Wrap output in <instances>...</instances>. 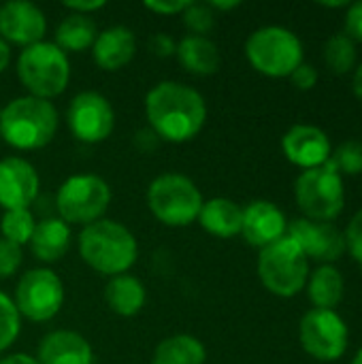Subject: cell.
I'll list each match as a JSON object with an SVG mask.
<instances>
[{"instance_id":"6da1fadb","label":"cell","mask_w":362,"mask_h":364,"mask_svg":"<svg viewBox=\"0 0 362 364\" xmlns=\"http://www.w3.org/2000/svg\"><path fill=\"white\" fill-rule=\"evenodd\" d=\"M149 130L169 143L192 141L207 122L203 94L179 81H160L145 96Z\"/></svg>"},{"instance_id":"7a4b0ae2","label":"cell","mask_w":362,"mask_h":364,"mask_svg":"<svg viewBox=\"0 0 362 364\" xmlns=\"http://www.w3.org/2000/svg\"><path fill=\"white\" fill-rule=\"evenodd\" d=\"M79 256L96 273L115 277L132 269L139 256V245L124 224L98 220L83 226L79 235Z\"/></svg>"},{"instance_id":"3957f363","label":"cell","mask_w":362,"mask_h":364,"mask_svg":"<svg viewBox=\"0 0 362 364\" xmlns=\"http://www.w3.org/2000/svg\"><path fill=\"white\" fill-rule=\"evenodd\" d=\"M58 130V111L53 102L36 96L13 98L0 113V136L6 145L32 151L49 145Z\"/></svg>"},{"instance_id":"277c9868","label":"cell","mask_w":362,"mask_h":364,"mask_svg":"<svg viewBox=\"0 0 362 364\" xmlns=\"http://www.w3.org/2000/svg\"><path fill=\"white\" fill-rule=\"evenodd\" d=\"M245 58L254 70L265 77H290L303 62L301 38L284 26H262L245 41Z\"/></svg>"},{"instance_id":"5b68a950","label":"cell","mask_w":362,"mask_h":364,"mask_svg":"<svg viewBox=\"0 0 362 364\" xmlns=\"http://www.w3.org/2000/svg\"><path fill=\"white\" fill-rule=\"evenodd\" d=\"M17 77L30 96L45 100L60 96L70 79L68 55L55 43L30 45L17 58Z\"/></svg>"},{"instance_id":"8992f818","label":"cell","mask_w":362,"mask_h":364,"mask_svg":"<svg viewBox=\"0 0 362 364\" xmlns=\"http://www.w3.org/2000/svg\"><path fill=\"white\" fill-rule=\"evenodd\" d=\"M258 277L271 294L280 299H292L307 286L309 260L286 235L260 250Z\"/></svg>"},{"instance_id":"52a82bcc","label":"cell","mask_w":362,"mask_h":364,"mask_svg":"<svg viewBox=\"0 0 362 364\" xmlns=\"http://www.w3.org/2000/svg\"><path fill=\"white\" fill-rule=\"evenodd\" d=\"M203 203L196 183L181 173L158 175L147 188V207L164 226L181 228L192 224L198 218Z\"/></svg>"},{"instance_id":"ba28073f","label":"cell","mask_w":362,"mask_h":364,"mask_svg":"<svg viewBox=\"0 0 362 364\" xmlns=\"http://www.w3.org/2000/svg\"><path fill=\"white\" fill-rule=\"evenodd\" d=\"M294 200L303 215L314 222H333L346 207L344 177L331 160L324 166L303 171L294 181Z\"/></svg>"},{"instance_id":"9c48e42d","label":"cell","mask_w":362,"mask_h":364,"mask_svg":"<svg viewBox=\"0 0 362 364\" xmlns=\"http://www.w3.org/2000/svg\"><path fill=\"white\" fill-rule=\"evenodd\" d=\"M111 203V188L98 175H73L68 177L55 194V207L60 220L70 224H94L102 220Z\"/></svg>"},{"instance_id":"30bf717a","label":"cell","mask_w":362,"mask_h":364,"mask_svg":"<svg viewBox=\"0 0 362 364\" xmlns=\"http://www.w3.org/2000/svg\"><path fill=\"white\" fill-rule=\"evenodd\" d=\"M13 305L19 316L32 322H47L64 305V284L51 269H32L19 277Z\"/></svg>"},{"instance_id":"8fae6325","label":"cell","mask_w":362,"mask_h":364,"mask_svg":"<svg viewBox=\"0 0 362 364\" xmlns=\"http://www.w3.org/2000/svg\"><path fill=\"white\" fill-rule=\"evenodd\" d=\"M299 339L312 358L320 363H335L348 352L350 331L335 309H309L301 320Z\"/></svg>"},{"instance_id":"7c38bea8","label":"cell","mask_w":362,"mask_h":364,"mask_svg":"<svg viewBox=\"0 0 362 364\" xmlns=\"http://www.w3.org/2000/svg\"><path fill=\"white\" fill-rule=\"evenodd\" d=\"M66 122L73 136L81 143L96 145L111 136L115 128V111L98 92H79L66 111Z\"/></svg>"},{"instance_id":"4fadbf2b","label":"cell","mask_w":362,"mask_h":364,"mask_svg":"<svg viewBox=\"0 0 362 364\" xmlns=\"http://www.w3.org/2000/svg\"><path fill=\"white\" fill-rule=\"evenodd\" d=\"M307 256L320 264H333L346 256L344 232L333 222H314L307 218H297L288 224L286 232Z\"/></svg>"},{"instance_id":"5bb4252c","label":"cell","mask_w":362,"mask_h":364,"mask_svg":"<svg viewBox=\"0 0 362 364\" xmlns=\"http://www.w3.org/2000/svg\"><path fill=\"white\" fill-rule=\"evenodd\" d=\"M47 32L45 13L28 0H11L0 6V38L23 49L43 41Z\"/></svg>"},{"instance_id":"9a60e30c","label":"cell","mask_w":362,"mask_h":364,"mask_svg":"<svg viewBox=\"0 0 362 364\" xmlns=\"http://www.w3.org/2000/svg\"><path fill=\"white\" fill-rule=\"evenodd\" d=\"M282 151L294 166L309 171L324 166L333 156L329 134L312 124H297L282 136Z\"/></svg>"},{"instance_id":"2e32d148","label":"cell","mask_w":362,"mask_h":364,"mask_svg":"<svg viewBox=\"0 0 362 364\" xmlns=\"http://www.w3.org/2000/svg\"><path fill=\"white\" fill-rule=\"evenodd\" d=\"M41 188L36 168L19 158L9 156L0 160V207L9 209H30Z\"/></svg>"},{"instance_id":"e0dca14e","label":"cell","mask_w":362,"mask_h":364,"mask_svg":"<svg viewBox=\"0 0 362 364\" xmlns=\"http://www.w3.org/2000/svg\"><path fill=\"white\" fill-rule=\"evenodd\" d=\"M288 232L286 213L271 200H252L243 207V224L241 235L252 247H267Z\"/></svg>"},{"instance_id":"ac0fdd59","label":"cell","mask_w":362,"mask_h":364,"mask_svg":"<svg viewBox=\"0 0 362 364\" xmlns=\"http://www.w3.org/2000/svg\"><path fill=\"white\" fill-rule=\"evenodd\" d=\"M38 364H92L94 352L87 339L75 331L47 333L38 346Z\"/></svg>"},{"instance_id":"d6986e66","label":"cell","mask_w":362,"mask_h":364,"mask_svg":"<svg viewBox=\"0 0 362 364\" xmlns=\"http://www.w3.org/2000/svg\"><path fill=\"white\" fill-rule=\"evenodd\" d=\"M134 53H137V36L126 26H111L98 32L92 45V55L96 66L109 73L126 66L134 58Z\"/></svg>"},{"instance_id":"ffe728a7","label":"cell","mask_w":362,"mask_h":364,"mask_svg":"<svg viewBox=\"0 0 362 364\" xmlns=\"http://www.w3.org/2000/svg\"><path fill=\"white\" fill-rule=\"evenodd\" d=\"M203 230L218 239H233L241 235V224H243V209L230 200V198H211L205 200L201 207V213L196 218Z\"/></svg>"},{"instance_id":"44dd1931","label":"cell","mask_w":362,"mask_h":364,"mask_svg":"<svg viewBox=\"0 0 362 364\" xmlns=\"http://www.w3.org/2000/svg\"><path fill=\"white\" fill-rule=\"evenodd\" d=\"M28 245L41 262H58L70 247V226L60 218H47L36 224Z\"/></svg>"},{"instance_id":"7402d4cb","label":"cell","mask_w":362,"mask_h":364,"mask_svg":"<svg viewBox=\"0 0 362 364\" xmlns=\"http://www.w3.org/2000/svg\"><path fill=\"white\" fill-rule=\"evenodd\" d=\"M175 55L188 73L198 77L218 73L222 62L218 45L207 36H194V34H188L177 43Z\"/></svg>"},{"instance_id":"603a6c76","label":"cell","mask_w":362,"mask_h":364,"mask_svg":"<svg viewBox=\"0 0 362 364\" xmlns=\"http://www.w3.org/2000/svg\"><path fill=\"white\" fill-rule=\"evenodd\" d=\"M145 299H147V292H145L143 282L128 273L111 277L105 288V301L109 309L122 318L137 316L143 309Z\"/></svg>"},{"instance_id":"cb8c5ba5","label":"cell","mask_w":362,"mask_h":364,"mask_svg":"<svg viewBox=\"0 0 362 364\" xmlns=\"http://www.w3.org/2000/svg\"><path fill=\"white\" fill-rule=\"evenodd\" d=\"M344 292L346 282L335 264H320L316 271H309L307 294L314 309H335L344 301Z\"/></svg>"},{"instance_id":"d4e9b609","label":"cell","mask_w":362,"mask_h":364,"mask_svg":"<svg viewBox=\"0 0 362 364\" xmlns=\"http://www.w3.org/2000/svg\"><path fill=\"white\" fill-rule=\"evenodd\" d=\"M207 350L192 335H173L162 339L156 350L151 364H205Z\"/></svg>"},{"instance_id":"484cf974","label":"cell","mask_w":362,"mask_h":364,"mask_svg":"<svg viewBox=\"0 0 362 364\" xmlns=\"http://www.w3.org/2000/svg\"><path fill=\"white\" fill-rule=\"evenodd\" d=\"M96 36H98V30L90 15L70 13L60 21V26L55 30V45L64 53L66 51H85L87 47L94 45Z\"/></svg>"},{"instance_id":"4316f807","label":"cell","mask_w":362,"mask_h":364,"mask_svg":"<svg viewBox=\"0 0 362 364\" xmlns=\"http://www.w3.org/2000/svg\"><path fill=\"white\" fill-rule=\"evenodd\" d=\"M356 60H358L356 43L346 32H337L326 41V45H324V62H326V68L331 73L348 75V73H352L356 68Z\"/></svg>"},{"instance_id":"83f0119b","label":"cell","mask_w":362,"mask_h":364,"mask_svg":"<svg viewBox=\"0 0 362 364\" xmlns=\"http://www.w3.org/2000/svg\"><path fill=\"white\" fill-rule=\"evenodd\" d=\"M34 228H36V222H34V215L30 209H9V211H4V215L0 220L2 239L15 243L19 247L30 243Z\"/></svg>"},{"instance_id":"f1b7e54d","label":"cell","mask_w":362,"mask_h":364,"mask_svg":"<svg viewBox=\"0 0 362 364\" xmlns=\"http://www.w3.org/2000/svg\"><path fill=\"white\" fill-rule=\"evenodd\" d=\"M331 164L339 175H361L362 173V143L361 141H346L341 143L333 156Z\"/></svg>"},{"instance_id":"f546056e","label":"cell","mask_w":362,"mask_h":364,"mask_svg":"<svg viewBox=\"0 0 362 364\" xmlns=\"http://www.w3.org/2000/svg\"><path fill=\"white\" fill-rule=\"evenodd\" d=\"M19 331H21V320L13 305V299L0 292V352L13 346Z\"/></svg>"},{"instance_id":"4dcf8cb0","label":"cell","mask_w":362,"mask_h":364,"mask_svg":"<svg viewBox=\"0 0 362 364\" xmlns=\"http://www.w3.org/2000/svg\"><path fill=\"white\" fill-rule=\"evenodd\" d=\"M183 26L194 34V36H205L207 32H211V28L215 26V15L209 9V4H201V2H190L188 9L181 13Z\"/></svg>"},{"instance_id":"1f68e13d","label":"cell","mask_w":362,"mask_h":364,"mask_svg":"<svg viewBox=\"0 0 362 364\" xmlns=\"http://www.w3.org/2000/svg\"><path fill=\"white\" fill-rule=\"evenodd\" d=\"M21 247L0 237V279L11 277L21 267Z\"/></svg>"},{"instance_id":"d6a6232c","label":"cell","mask_w":362,"mask_h":364,"mask_svg":"<svg viewBox=\"0 0 362 364\" xmlns=\"http://www.w3.org/2000/svg\"><path fill=\"white\" fill-rule=\"evenodd\" d=\"M344 239H346V250L362 267V209H358L352 215V220L348 222V226L344 230Z\"/></svg>"},{"instance_id":"836d02e7","label":"cell","mask_w":362,"mask_h":364,"mask_svg":"<svg viewBox=\"0 0 362 364\" xmlns=\"http://www.w3.org/2000/svg\"><path fill=\"white\" fill-rule=\"evenodd\" d=\"M290 81H292V85H294L297 90L309 92V90H314L316 83H318V70H316V66L303 62V64L290 75Z\"/></svg>"},{"instance_id":"e575fe53","label":"cell","mask_w":362,"mask_h":364,"mask_svg":"<svg viewBox=\"0 0 362 364\" xmlns=\"http://www.w3.org/2000/svg\"><path fill=\"white\" fill-rule=\"evenodd\" d=\"M354 43H362V0L354 2L346 11V30H344Z\"/></svg>"},{"instance_id":"d590c367","label":"cell","mask_w":362,"mask_h":364,"mask_svg":"<svg viewBox=\"0 0 362 364\" xmlns=\"http://www.w3.org/2000/svg\"><path fill=\"white\" fill-rule=\"evenodd\" d=\"M149 49L160 55V58H169V55H175L177 51V43L169 36V34H154L149 38Z\"/></svg>"},{"instance_id":"8d00e7d4","label":"cell","mask_w":362,"mask_h":364,"mask_svg":"<svg viewBox=\"0 0 362 364\" xmlns=\"http://www.w3.org/2000/svg\"><path fill=\"white\" fill-rule=\"evenodd\" d=\"M192 0H186V2H162V0H156V2H145V9L151 11V13H158V15H181L188 4Z\"/></svg>"},{"instance_id":"74e56055","label":"cell","mask_w":362,"mask_h":364,"mask_svg":"<svg viewBox=\"0 0 362 364\" xmlns=\"http://www.w3.org/2000/svg\"><path fill=\"white\" fill-rule=\"evenodd\" d=\"M105 4V0H64V6L77 15H90L94 11H100Z\"/></svg>"},{"instance_id":"f35d334b","label":"cell","mask_w":362,"mask_h":364,"mask_svg":"<svg viewBox=\"0 0 362 364\" xmlns=\"http://www.w3.org/2000/svg\"><path fill=\"white\" fill-rule=\"evenodd\" d=\"M0 364H38L36 356H30V354H11V356H4Z\"/></svg>"},{"instance_id":"ab89813d","label":"cell","mask_w":362,"mask_h":364,"mask_svg":"<svg viewBox=\"0 0 362 364\" xmlns=\"http://www.w3.org/2000/svg\"><path fill=\"white\" fill-rule=\"evenodd\" d=\"M211 11H230V9H237L241 6L239 0H230V2H220V0H213V2H207Z\"/></svg>"},{"instance_id":"60d3db41","label":"cell","mask_w":362,"mask_h":364,"mask_svg":"<svg viewBox=\"0 0 362 364\" xmlns=\"http://www.w3.org/2000/svg\"><path fill=\"white\" fill-rule=\"evenodd\" d=\"M352 90H354V94H356V98L362 100V62L361 66H356L354 68V79H352Z\"/></svg>"},{"instance_id":"b9f144b4","label":"cell","mask_w":362,"mask_h":364,"mask_svg":"<svg viewBox=\"0 0 362 364\" xmlns=\"http://www.w3.org/2000/svg\"><path fill=\"white\" fill-rule=\"evenodd\" d=\"M9 60H11V49H9V45L0 38V73L9 66Z\"/></svg>"},{"instance_id":"7bdbcfd3","label":"cell","mask_w":362,"mask_h":364,"mask_svg":"<svg viewBox=\"0 0 362 364\" xmlns=\"http://www.w3.org/2000/svg\"><path fill=\"white\" fill-rule=\"evenodd\" d=\"M352 364H362V348L356 352V356H354V360H352Z\"/></svg>"},{"instance_id":"ee69618b","label":"cell","mask_w":362,"mask_h":364,"mask_svg":"<svg viewBox=\"0 0 362 364\" xmlns=\"http://www.w3.org/2000/svg\"><path fill=\"white\" fill-rule=\"evenodd\" d=\"M0 113H2V109H0Z\"/></svg>"}]
</instances>
